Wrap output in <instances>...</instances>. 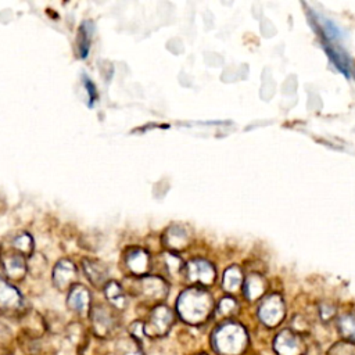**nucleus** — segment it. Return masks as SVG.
Returning <instances> with one entry per match:
<instances>
[{"instance_id": "1", "label": "nucleus", "mask_w": 355, "mask_h": 355, "mask_svg": "<svg viewBox=\"0 0 355 355\" xmlns=\"http://www.w3.org/2000/svg\"><path fill=\"white\" fill-rule=\"evenodd\" d=\"M214 312V300L202 287H189L180 293L176 301V313L191 326L205 323Z\"/></svg>"}, {"instance_id": "2", "label": "nucleus", "mask_w": 355, "mask_h": 355, "mask_svg": "<svg viewBox=\"0 0 355 355\" xmlns=\"http://www.w3.org/2000/svg\"><path fill=\"white\" fill-rule=\"evenodd\" d=\"M211 345L218 355H243L248 345V334L241 324L225 322L212 331Z\"/></svg>"}, {"instance_id": "3", "label": "nucleus", "mask_w": 355, "mask_h": 355, "mask_svg": "<svg viewBox=\"0 0 355 355\" xmlns=\"http://www.w3.org/2000/svg\"><path fill=\"white\" fill-rule=\"evenodd\" d=\"M89 318L92 323V333L94 336L103 340L116 337L121 320L115 308L105 304H96L94 306H92Z\"/></svg>"}, {"instance_id": "4", "label": "nucleus", "mask_w": 355, "mask_h": 355, "mask_svg": "<svg viewBox=\"0 0 355 355\" xmlns=\"http://www.w3.org/2000/svg\"><path fill=\"white\" fill-rule=\"evenodd\" d=\"M173 323H175L173 311L164 304L155 305L150 311L147 320L143 322L144 336L151 340L162 338L171 331Z\"/></svg>"}, {"instance_id": "5", "label": "nucleus", "mask_w": 355, "mask_h": 355, "mask_svg": "<svg viewBox=\"0 0 355 355\" xmlns=\"http://www.w3.org/2000/svg\"><path fill=\"white\" fill-rule=\"evenodd\" d=\"M168 283L158 276H141L136 282L133 294L140 297L146 302L157 304L166 298L168 295Z\"/></svg>"}, {"instance_id": "6", "label": "nucleus", "mask_w": 355, "mask_h": 355, "mask_svg": "<svg viewBox=\"0 0 355 355\" xmlns=\"http://www.w3.org/2000/svg\"><path fill=\"white\" fill-rule=\"evenodd\" d=\"M26 312L21 293L12 284L0 277V313L21 318Z\"/></svg>"}, {"instance_id": "7", "label": "nucleus", "mask_w": 355, "mask_h": 355, "mask_svg": "<svg viewBox=\"0 0 355 355\" xmlns=\"http://www.w3.org/2000/svg\"><path fill=\"white\" fill-rule=\"evenodd\" d=\"M258 316L262 320V323L268 327H275L280 324V322L284 318V304L280 295H268L258 309Z\"/></svg>"}, {"instance_id": "8", "label": "nucleus", "mask_w": 355, "mask_h": 355, "mask_svg": "<svg viewBox=\"0 0 355 355\" xmlns=\"http://www.w3.org/2000/svg\"><path fill=\"white\" fill-rule=\"evenodd\" d=\"M276 355H302L306 349V345L300 334L293 330H282L273 343Z\"/></svg>"}, {"instance_id": "9", "label": "nucleus", "mask_w": 355, "mask_h": 355, "mask_svg": "<svg viewBox=\"0 0 355 355\" xmlns=\"http://www.w3.org/2000/svg\"><path fill=\"white\" fill-rule=\"evenodd\" d=\"M186 276L190 282L201 284V286H209L215 280V269L214 266L205 261V259H193L186 265Z\"/></svg>"}, {"instance_id": "10", "label": "nucleus", "mask_w": 355, "mask_h": 355, "mask_svg": "<svg viewBox=\"0 0 355 355\" xmlns=\"http://www.w3.org/2000/svg\"><path fill=\"white\" fill-rule=\"evenodd\" d=\"M67 305L72 312L80 316H87L92 309L90 291L82 284H75L68 293Z\"/></svg>"}, {"instance_id": "11", "label": "nucleus", "mask_w": 355, "mask_h": 355, "mask_svg": "<svg viewBox=\"0 0 355 355\" xmlns=\"http://www.w3.org/2000/svg\"><path fill=\"white\" fill-rule=\"evenodd\" d=\"M78 273H76V268L75 265L68 261V259H62L60 261L54 270H53V284L55 286L57 290L60 291H65V290H71L75 286Z\"/></svg>"}, {"instance_id": "12", "label": "nucleus", "mask_w": 355, "mask_h": 355, "mask_svg": "<svg viewBox=\"0 0 355 355\" xmlns=\"http://www.w3.org/2000/svg\"><path fill=\"white\" fill-rule=\"evenodd\" d=\"M19 348L26 354V355H55V348L53 344L47 343L44 337L39 338H32L26 336H19L17 338Z\"/></svg>"}, {"instance_id": "13", "label": "nucleus", "mask_w": 355, "mask_h": 355, "mask_svg": "<svg viewBox=\"0 0 355 355\" xmlns=\"http://www.w3.org/2000/svg\"><path fill=\"white\" fill-rule=\"evenodd\" d=\"M19 319H21V323H22V336L32 337V338L44 337L47 324L39 313L26 312Z\"/></svg>"}, {"instance_id": "14", "label": "nucleus", "mask_w": 355, "mask_h": 355, "mask_svg": "<svg viewBox=\"0 0 355 355\" xmlns=\"http://www.w3.org/2000/svg\"><path fill=\"white\" fill-rule=\"evenodd\" d=\"M83 265V270H85V275L87 276V279L90 280V283L94 286V287H98V288H104L105 284L108 283L107 282V277H108V270H107V266L100 262V261H93V259H85L82 262Z\"/></svg>"}, {"instance_id": "15", "label": "nucleus", "mask_w": 355, "mask_h": 355, "mask_svg": "<svg viewBox=\"0 0 355 355\" xmlns=\"http://www.w3.org/2000/svg\"><path fill=\"white\" fill-rule=\"evenodd\" d=\"M115 355H146L143 351V343L130 336L129 333L115 337L114 343Z\"/></svg>"}, {"instance_id": "16", "label": "nucleus", "mask_w": 355, "mask_h": 355, "mask_svg": "<svg viewBox=\"0 0 355 355\" xmlns=\"http://www.w3.org/2000/svg\"><path fill=\"white\" fill-rule=\"evenodd\" d=\"M126 265L133 275L144 276L150 269V257L141 248H133L126 255Z\"/></svg>"}, {"instance_id": "17", "label": "nucleus", "mask_w": 355, "mask_h": 355, "mask_svg": "<svg viewBox=\"0 0 355 355\" xmlns=\"http://www.w3.org/2000/svg\"><path fill=\"white\" fill-rule=\"evenodd\" d=\"M78 355H108V345L105 340L89 333L85 340L76 347Z\"/></svg>"}, {"instance_id": "18", "label": "nucleus", "mask_w": 355, "mask_h": 355, "mask_svg": "<svg viewBox=\"0 0 355 355\" xmlns=\"http://www.w3.org/2000/svg\"><path fill=\"white\" fill-rule=\"evenodd\" d=\"M4 272L12 280H21L28 272V265L21 254H8L4 261Z\"/></svg>"}, {"instance_id": "19", "label": "nucleus", "mask_w": 355, "mask_h": 355, "mask_svg": "<svg viewBox=\"0 0 355 355\" xmlns=\"http://www.w3.org/2000/svg\"><path fill=\"white\" fill-rule=\"evenodd\" d=\"M104 294H105L110 305L112 308H115L116 311H123L126 308V305H128L126 294L119 283L110 280L104 287Z\"/></svg>"}, {"instance_id": "20", "label": "nucleus", "mask_w": 355, "mask_h": 355, "mask_svg": "<svg viewBox=\"0 0 355 355\" xmlns=\"http://www.w3.org/2000/svg\"><path fill=\"white\" fill-rule=\"evenodd\" d=\"M162 240H164L165 247H168L171 250H182L189 243V234L186 233V230L183 227L175 225L165 232Z\"/></svg>"}, {"instance_id": "21", "label": "nucleus", "mask_w": 355, "mask_h": 355, "mask_svg": "<svg viewBox=\"0 0 355 355\" xmlns=\"http://www.w3.org/2000/svg\"><path fill=\"white\" fill-rule=\"evenodd\" d=\"M265 291V282L258 275H251L244 282V295L252 301L259 298Z\"/></svg>"}, {"instance_id": "22", "label": "nucleus", "mask_w": 355, "mask_h": 355, "mask_svg": "<svg viewBox=\"0 0 355 355\" xmlns=\"http://www.w3.org/2000/svg\"><path fill=\"white\" fill-rule=\"evenodd\" d=\"M92 33H93V25L90 21H85L80 25L79 29V36H78V53L82 58L87 55L90 42H92Z\"/></svg>"}, {"instance_id": "23", "label": "nucleus", "mask_w": 355, "mask_h": 355, "mask_svg": "<svg viewBox=\"0 0 355 355\" xmlns=\"http://www.w3.org/2000/svg\"><path fill=\"white\" fill-rule=\"evenodd\" d=\"M243 283L241 272L237 266H230L223 275V288L229 293H234Z\"/></svg>"}, {"instance_id": "24", "label": "nucleus", "mask_w": 355, "mask_h": 355, "mask_svg": "<svg viewBox=\"0 0 355 355\" xmlns=\"http://www.w3.org/2000/svg\"><path fill=\"white\" fill-rule=\"evenodd\" d=\"M338 329L343 337L355 341V313H345L340 318Z\"/></svg>"}, {"instance_id": "25", "label": "nucleus", "mask_w": 355, "mask_h": 355, "mask_svg": "<svg viewBox=\"0 0 355 355\" xmlns=\"http://www.w3.org/2000/svg\"><path fill=\"white\" fill-rule=\"evenodd\" d=\"M14 348V336L11 330L0 322V355L12 354Z\"/></svg>"}, {"instance_id": "26", "label": "nucleus", "mask_w": 355, "mask_h": 355, "mask_svg": "<svg viewBox=\"0 0 355 355\" xmlns=\"http://www.w3.org/2000/svg\"><path fill=\"white\" fill-rule=\"evenodd\" d=\"M237 308H239V306H237V302H236L233 298L225 297V298H222V300L219 301L218 308H216V312H218L219 316L229 318V316H232L233 313H236Z\"/></svg>"}, {"instance_id": "27", "label": "nucleus", "mask_w": 355, "mask_h": 355, "mask_svg": "<svg viewBox=\"0 0 355 355\" xmlns=\"http://www.w3.org/2000/svg\"><path fill=\"white\" fill-rule=\"evenodd\" d=\"M14 247L21 254H29L33 248V240L28 233H21L14 239Z\"/></svg>"}, {"instance_id": "28", "label": "nucleus", "mask_w": 355, "mask_h": 355, "mask_svg": "<svg viewBox=\"0 0 355 355\" xmlns=\"http://www.w3.org/2000/svg\"><path fill=\"white\" fill-rule=\"evenodd\" d=\"M329 355H355V347L347 343H340L331 347Z\"/></svg>"}, {"instance_id": "29", "label": "nucleus", "mask_w": 355, "mask_h": 355, "mask_svg": "<svg viewBox=\"0 0 355 355\" xmlns=\"http://www.w3.org/2000/svg\"><path fill=\"white\" fill-rule=\"evenodd\" d=\"M168 257H166V265H168V269H169V272L172 273V275H176L178 272H180L182 270V261L176 257V255H173V254H166Z\"/></svg>"}, {"instance_id": "30", "label": "nucleus", "mask_w": 355, "mask_h": 355, "mask_svg": "<svg viewBox=\"0 0 355 355\" xmlns=\"http://www.w3.org/2000/svg\"><path fill=\"white\" fill-rule=\"evenodd\" d=\"M85 85H86V87H87L89 97H90V104H92L93 100L96 98V87H94V85L92 83V80L87 79V76H85Z\"/></svg>"}, {"instance_id": "31", "label": "nucleus", "mask_w": 355, "mask_h": 355, "mask_svg": "<svg viewBox=\"0 0 355 355\" xmlns=\"http://www.w3.org/2000/svg\"><path fill=\"white\" fill-rule=\"evenodd\" d=\"M320 315L323 319H330L333 315H334V308L331 306H327V305H323L320 308Z\"/></svg>"}, {"instance_id": "32", "label": "nucleus", "mask_w": 355, "mask_h": 355, "mask_svg": "<svg viewBox=\"0 0 355 355\" xmlns=\"http://www.w3.org/2000/svg\"><path fill=\"white\" fill-rule=\"evenodd\" d=\"M194 355H208L207 352H204V351H201V352H196Z\"/></svg>"}, {"instance_id": "33", "label": "nucleus", "mask_w": 355, "mask_h": 355, "mask_svg": "<svg viewBox=\"0 0 355 355\" xmlns=\"http://www.w3.org/2000/svg\"><path fill=\"white\" fill-rule=\"evenodd\" d=\"M6 355H14V354H6Z\"/></svg>"}]
</instances>
